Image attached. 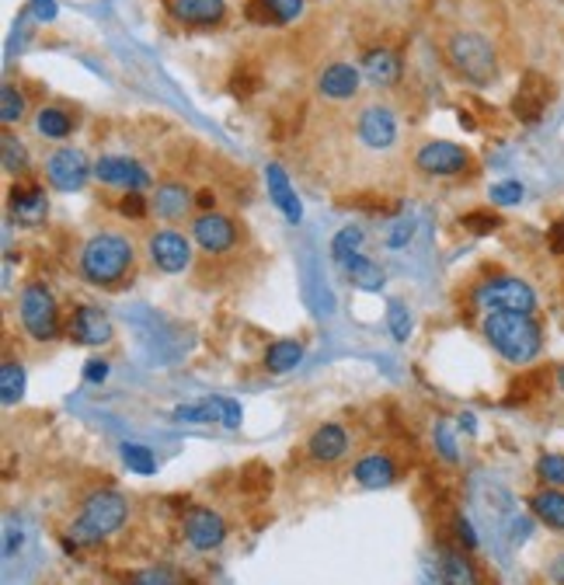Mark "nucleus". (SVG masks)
Wrapping results in <instances>:
<instances>
[{"instance_id":"f8f14e48","label":"nucleus","mask_w":564,"mask_h":585,"mask_svg":"<svg viewBox=\"0 0 564 585\" xmlns=\"http://www.w3.org/2000/svg\"><path fill=\"white\" fill-rule=\"evenodd\" d=\"M95 174H98L101 185L122 188V192H144L150 185V171L139 161H133V157H119V154L98 157Z\"/></svg>"},{"instance_id":"c9c22d12","label":"nucleus","mask_w":564,"mask_h":585,"mask_svg":"<svg viewBox=\"0 0 564 585\" xmlns=\"http://www.w3.org/2000/svg\"><path fill=\"white\" fill-rule=\"evenodd\" d=\"M432 442H436V450H439V456L446 460V464H461V450H456V432L450 429V422H436Z\"/></svg>"},{"instance_id":"49530a36","label":"nucleus","mask_w":564,"mask_h":585,"mask_svg":"<svg viewBox=\"0 0 564 585\" xmlns=\"http://www.w3.org/2000/svg\"><path fill=\"white\" fill-rule=\"evenodd\" d=\"M28 14L35 17V22H57V14H60V8H57V0H28Z\"/></svg>"},{"instance_id":"7ed1b4c3","label":"nucleus","mask_w":564,"mask_h":585,"mask_svg":"<svg viewBox=\"0 0 564 585\" xmlns=\"http://www.w3.org/2000/svg\"><path fill=\"white\" fill-rule=\"evenodd\" d=\"M126 520H130V502L112 488H98L81 502L74 523H70V537L81 547H95L119 534Z\"/></svg>"},{"instance_id":"c756f323","label":"nucleus","mask_w":564,"mask_h":585,"mask_svg":"<svg viewBox=\"0 0 564 585\" xmlns=\"http://www.w3.org/2000/svg\"><path fill=\"white\" fill-rule=\"evenodd\" d=\"M22 398H25V366L8 359L0 366V401H4V407H14Z\"/></svg>"},{"instance_id":"dca6fc26","label":"nucleus","mask_w":564,"mask_h":585,"mask_svg":"<svg viewBox=\"0 0 564 585\" xmlns=\"http://www.w3.org/2000/svg\"><path fill=\"white\" fill-rule=\"evenodd\" d=\"M8 209H11V220H17L22 227H39L49 217V195L42 185H14Z\"/></svg>"},{"instance_id":"b1692460","label":"nucleus","mask_w":564,"mask_h":585,"mask_svg":"<svg viewBox=\"0 0 564 585\" xmlns=\"http://www.w3.org/2000/svg\"><path fill=\"white\" fill-rule=\"evenodd\" d=\"M342 272L348 276V282L356 290L363 293H380L383 290V282H387V272L380 269V265L373 258H366L363 252L359 255H352L345 265H342Z\"/></svg>"},{"instance_id":"9b49d317","label":"nucleus","mask_w":564,"mask_h":585,"mask_svg":"<svg viewBox=\"0 0 564 585\" xmlns=\"http://www.w3.org/2000/svg\"><path fill=\"white\" fill-rule=\"evenodd\" d=\"M95 164L87 161V154L77 150V147H60L49 154L46 161V179L52 188L60 192H81L87 185V179H91Z\"/></svg>"},{"instance_id":"2eb2a0df","label":"nucleus","mask_w":564,"mask_h":585,"mask_svg":"<svg viewBox=\"0 0 564 585\" xmlns=\"http://www.w3.org/2000/svg\"><path fill=\"white\" fill-rule=\"evenodd\" d=\"M150 206L164 223H179V220L188 217L192 209H196V195H192V188L185 182L168 179V182H161L154 188V203Z\"/></svg>"},{"instance_id":"f03ea898","label":"nucleus","mask_w":564,"mask_h":585,"mask_svg":"<svg viewBox=\"0 0 564 585\" xmlns=\"http://www.w3.org/2000/svg\"><path fill=\"white\" fill-rule=\"evenodd\" d=\"M481 331L495 356L508 366H530L543 349V331L534 314L516 310H488L481 317Z\"/></svg>"},{"instance_id":"412c9836","label":"nucleus","mask_w":564,"mask_h":585,"mask_svg":"<svg viewBox=\"0 0 564 585\" xmlns=\"http://www.w3.org/2000/svg\"><path fill=\"white\" fill-rule=\"evenodd\" d=\"M548 105H551V84L540 74H526L513 101V112L519 115V122H530L534 126V122H540V115L548 112Z\"/></svg>"},{"instance_id":"ea45409f","label":"nucleus","mask_w":564,"mask_h":585,"mask_svg":"<svg viewBox=\"0 0 564 585\" xmlns=\"http://www.w3.org/2000/svg\"><path fill=\"white\" fill-rule=\"evenodd\" d=\"M115 209H119L122 220H147V212H150L154 206H147L144 192H122V199H119Z\"/></svg>"},{"instance_id":"aec40b11","label":"nucleus","mask_w":564,"mask_h":585,"mask_svg":"<svg viewBox=\"0 0 564 585\" xmlns=\"http://www.w3.org/2000/svg\"><path fill=\"white\" fill-rule=\"evenodd\" d=\"M168 11L188 28H213L226 17V0H171Z\"/></svg>"},{"instance_id":"39448f33","label":"nucleus","mask_w":564,"mask_h":585,"mask_svg":"<svg viewBox=\"0 0 564 585\" xmlns=\"http://www.w3.org/2000/svg\"><path fill=\"white\" fill-rule=\"evenodd\" d=\"M17 321L28 331V339L35 342H52L60 339V331L66 328V321L60 317L57 296L46 287V282H25L22 293H17Z\"/></svg>"},{"instance_id":"393cba45","label":"nucleus","mask_w":564,"mask_h":585,"mask_svg":"<svg viewBox=\"0 0 564 585\" xmlns=\"http://www.w3.org/2000/svg\"><path fill=\"white\" fill-rule=\"evenodd\" d=\"M32 126L42 139H66L77 130V122L66 109H60V105H42V109L32 115Z\"/></svg>"},{"instance_id":"4468645a","label":"nucleus","mask_w":564,"mask_h":585,"mask_svg":"<svg viewBox=\"0 0 564 585\" xmlns=\"http://www.w3.org/2000/svg\"><path fill=\"white\" fill-rule=\"evenodd\" d=\"M182 529H185V540L196 547V551H217V547L226 540L223 516L213 509H206V505L188 509L185 520H182Z\"/></svg>"},{"instance_id":"c85d7f7f","label":"nucleus","mask_w":564,"mask_h":585,"mask_svg":"<svg viewBox=\"0 0 564 585\" xmlns=\"http://www.w3.org/2000/svg\"><path fill=\"white\" fill-rule=\"evenodd\" d=\"M174 418H179V422H220L223 425V418H226V398L213 394V398L182 404V407H174Z\"/></svg>"},{"instance_id":"ddd939ff","label":"nucleus","mask_w":564,"mask_h":585,"mask_svg":"<svg viewBox=\"0 0 564 585\" xmlns=\"http://www.w3.org/2000/svg\"><path fill=\"white\" fill-rule=\"evenodd\" d=\"M356 136L369 150H387L394 147L397 139V115L394 109H387V105H366V109L356 115Z\"/></svg>"},{"instance_id":"a18cd8bd","label":"nucleus","mask_w":564,"mask_h":585,"mask_svg":"<svg viewBox=\"0 0 564 585\" xmlns=\"http://www.w3.org/2000/svg\"><path fill=\"white\" fill-rule=\"evenodd\" d=\"M453 534H456V540L464 544V551H474V547H478V529L470 526L467 516H456L453 520Z\"/></svg>"},{"instance_id":"e433bc0d","label":"nucleus","mask_w":564,"mask_h":585,"mask_svg":"<svg viewBox=\"0 0 564 585\" xmlns=\"http://www.w3.org/2000/svg\"><path fill=\"white\" fill-rule=\"evenodd\" d=\"M523 195H526L523 182H516V179H505V182H495V185H491L488 199L495 203L499 209H505V206H519V203H523Z\"/></svg>"},{"instance_id":"09e8293b","label":"nucleus","mask_w":564,"mask_h":585,"mask_svg":"<svg viewBox=\"0 0 564 585\" xmlns=\"http://www.w3.org/2000/svg\"><path fill=\"white\" fill-rule=\"evenodd\" d=\"M548 244H551V252H554V255H564V220L551 223V230H548Z\"/></svg>"},{"instance_id":"423d86ee","label":"nucleus","mask_w":564,"mask_h":585,"mask_svg":"<svg viewBox=\"0 0 564 585\" xmlns=\"http://www.w3.org/2000/svg\"><path fill=\"white\" fill-rule=\"evenodd\" d=\"M474 304H478L485 314L488 310L534 314L537 310V293H534L530 282H523L516 276H495V279H488L474 290Z\"/></svg>"},{"instance_id":"5701e85b","label":"nucleus","mask_w":564,"mask_h":585,"mask_svg":"<svg viewBox=\"0 0 564 585\" xmlns=\"http://www.w3.org/2000/svg\"><path fill=\"white\" fill-rule=\"evenodd\" d=\"M352 477H356L359 488L377 491V488L394 485L397 467H394V460L387 456V453H366V456L356 460V467H352Z\"/></svg>"},{"instance_id":"7c9ffc66","label":"nucleus","mask_w":564,"mask_h":585,"mask_svg":"<svg viewBox=\"0 0 564 585\" xmlns=\"http://www.w3.org/2000/svg\"><path fill=\"white\" fill-rule=\"evenodd\" d=\"M363 244H366V234H363V227H342L339 234L331 237V258L345 265L352 255H359L363 252Z\"/></svg>"},{"instance_id":"f3484780","label":"nucleus","mask_w":564,"mask_h":585,"mask_svg":"<svg viewBox=\"0 0 564 585\" xmlns=\"http://www.w3.org/2000/svg\"><path fill=\"white\" fill-rule=\"evenodd\" d=\"M363 70L356 63H328L321 74H317V95L328 101H348L359 92Z\"/></svg>"},{"instance_id":"a19ab883","label":"nucleus","mask_w":564,"mask_h":585,"mask_svg":"<svg viewBox=\"0 0 564 585\" xmlns=\"http://www.w3.org/2000/svg\"><path fill=\"white\" fill-rule=\"evenodd\" d=\"M464 230H470V234H491V230L502 227V217L491 209H478V212H467V217L461 220Z\"/></svg>"},{"instance_id":"79ce46f5","label":"nucleus","mask_w":564,"mask_h":585,"mask_svg":"<svg viewBox=\"0 0 564 585\" xmlns=\"http://www.w3.org/2000/svg\"><path fill=\"white\" fill-rule=\"evenodd\" d=\"M412 234H415V220H412V217H401L391 230H387L383 244H387V247H404V244L412 241Z\"/></svg>"},{"instance_id":"9d476101","label":"nucleus","mask_w":564,"mask_h":585,"mask_svg":"<svg viewBox=\"0 0 564 585\" xmlns=\"http://www.w3.org/2000/svg\"><path fill=\"white\" fill-rule=\"evenodd\" d=\"M66 339L74 345H87V349H98V345H109L115 339V325L112 317L105 314L101 307H91V304H81L70 310L66 317Z\"/></svg>"},{"instance_id":"c03bdc74","label":"nucleus","mask_w":564,"mask_h":585,"mask_svg":"<svg viewBox=\"0 0 564 585\" xmlns=\"http://www.w3.org/2000/svg\"><path fill=\"white\" fill-rule=\"evenodd\" d=\"M130 585H179V578H174L168 569H144L130 578Z\"/></svg>"},{"instance_id":"1a4fd4ad","label":"nucleus","mask_w":564,"mask_h":585,"mask_svg":"<svg viewBox=\"0 0 564 585\" xmlns=\"http://www.w3.org/2000/svg\"><path fill=\"white\" fill-rule=\"evenodd\" d=\"M188 237L196 241V247H203L206 255H226L237 244V223L226 217V212L217 209H203L196 220L188 227Z\"/></svg>"},{"instance_id":"6e6552de","label":"nucleus","mask_w":564,"mask_h":585,"mask_svg":"<svg viewBox=\"0 0 564 585\" xmlns=\"http://www.w3.org/2000/svg\"><path fill=\"white\" fill-rule=\"evenodd\" d=\"M415 164L432 179H453V174H464L470 168V150L453 144V139H429L415 150Z\"/></svg>"},{"instance_id":"4c0bfd02","label":"nucleus","mask_w":564,"mask_h":585,"mask_svg":"<svg viewBox=\"0 0 564 585\" xmlns=\"http://www.w3.org/2000/svg\"><path fill=\"white\" fill-rule=\"evenodd\" d=\"M266 8L272 14V25H290V22H296L299 14H304L307 0H266Z\"/></svg>"},{"instance_id":"bb28decb","label":"nucleus","mask_w":564,"mask_h":585,"mask_svg":"<svg viewBox=\"0 0 564 585\" xmlns=\"http://www.w3.org/2000/svg\"><path fill=\"white\" fill-rule=\"evenodd\" d=\"M530 509H534V516H537L543 526L564 529V491H557V488L537 491L534 499H530Z\"/></svg>"},{"instance_id":"4be33fe9","label":"nucleus","mask_w":564,"mask_h":585,"mask_svg":"<svg viewBox=\"0 0 564 585\" xmlns=\"http://www.w3.org/2000/svg\"><path fill=\"white\" fill-rule=\"evenodd\" d=\"M363 77L369 84H377V87H391L401 81V57L394 49H387V46H377V49H366L363 52Z\"/></svg>"},{"instance_id":"20e7f679","label":"nucleus","mask_w":564,"mask_h":585,"mask_svg":"<svg viewBox=\"0 0 564 585\" xmlns=\"http://www.w3.org/2000/svg\"><path fill=\"white\" fill-rule=\"evenodd\" d=\"M446 60L456 74L470 84H478V87H485L499 77V52H495V42H491L485 32H474V28L453 32L446 39Z\"/></svg>"},{"instance_id":"a211bd4d","label":"nucleus","mask_w":564,"mask_h":585,"mask_svg":"<svg viewBox=\"0 0 564 585\" xmlns=\"http://www.w3.org/2000/svg\"><path fill=\"white\" fill-rule=\"evenodd\" d=\"M266 185H269V199L272 206L286 217V223H299L304 220V203H299V195L290 182V174L282 164H266Z\"/></svg>"},{"instance_id":"2f4dec72","label":"nucleus","mask_w":564,"mask_h":585,"mask_svg":"<svg viewBox=\"0 0 564 585\" xmlns=\"http://www.w3.org/2000/svg\"><path fill=\"white\" fill-rule=\"evenodd\" d=\"M25 112H28L25 95L17 92L14 84H4V87H0V122H4V126H17V122L25 119Z\"/></svg>"},{"instance_id":"473e14b6","label":"nucleus","mask_w":564,"mask_h":585,"mask_svg":"<svg viewBox=\"0 0 564 585\" xmlns=\"http://www.w3.org/2000/svg\"><path fill=\"white\" fill-rule=\"evenodd\" d=\"M387 331H391L394 342H408L412 339L415 325H412L408 304H401V300H391V304H387Z\"/></svg>"},{"instance_id":"8fccbe9b","label":"nucleus","mask_w":564,"mask_h":585,"mask_svg":"<svg viewBox=\"0 0 564 585\" xmlns=\"http://www.w3.org/2000/svg\"><path fill=\"white\" fill-rule=\"evenodd\" d=\"M548 578H551L554 585H564V551L548 564Z\"/></svg>"},{"instance_id":"6ab92c4d","label":"nucleus","mask_w":564,"mask_h":585,"mask_svg":"<svg viewBox=\"0 0 564 585\" xmlns=\"http://www.w3.org/2000/svg\"><path fill=\"white\" fill-rule=\"evenodd\" d=\"M345 450H348V432L339 422L317 425L307 439V453H310L314 464H339V460L345 456Z\"/></svg>"},{"instance_id":"37998d69","label":"nucleus","mask_w":564,"mask_h":585,"mask_svg":"<svg viewBox=\"0 0 564 585\" xmlns=\"http://www.w3.org/2000/svg\"><path fill=\"white\" fill-rule=\"evenodd\" d=\"M418 585H446L443 578V564H439V558H421V569H418Z\"/></svg>"},{"instance_id":"3c124183","label":"nucleus","mask_w":564,"mask_h":585,"mask_svg":"<svg viewBox=\"0 0 564 585\" xmlns=\"http://www.w3.org/2000/svg\"><path fill=\"white\" fill-rule=\"evenodd\" d=\"M456 425H461V429H464L467 436H474V429H478V418H474L470 412H464L461 418H456Z\"/></svg>"},{"instance_id":"de8ad7c7","label":"nucleus","mask_w":564,"mask_h":585,"mask_svg":"<svg viewBox=\"0 0 564 585\" xmlns=\"http://www.w3.org/2000/svg\"><path fill=\"white\" fill-rule=\"evenodd\" d=\"M81 374H84L87 383H105V380H109V363L95 356V359H87V363H84Z\"/></svg>"},{"instance_id":"f257e3e1","label":"nucleus","mask_w":564,"mask_h":585,"mask_svg":"<svg viewBox=\"0 0 564 585\" xmlns=\"http://www.w3.org/2000/svg\"><path fill=\"white\" fill-rule=\"evenodd\" d=\"M136 265V244L122 230H98L84 241L77 255V272L87 287L98 290H115L126 282V276Z\"/></svg>"},{"instance_id":"58836bf2","label":"nucleus","mask_w":564,"mask_h":585,"mask_svg":"<svg viewBox=\"0 0 564 585\" xmlns=\"http://www.w3.org/2000/svg\"><path fill=\"white\" fill-rule=\"evenodd\" d=\"M537 474H540L551 488H564V456H561V453H543V456L537 460Z\"/></svg>"},{"instance_id":"0eeeda50","label":"nucleus","mask_w":564,"mask_h":585,"mask_svg":"<svg viewBox=\"0 0 564 585\" xmlns=\"http://www.w3.org/2000/svg\"><path fill=\"white\" fill-rule=\"evenodd\" d=\"M192 237H185L179 227H161L147 234V258L157 272L164 276H179L192 265Z\"/></svg>"},{"instance_id":"cd10ccee","label":"nucleus","mask_w":564,"mask_h":585,"mask_svg":"<svg viewBox=\"0 0 564 585\" xmlns=\"http://www.w3.org/2000/svg\"><path fill=\"white\" fill-rule=\"evenodd\" d=\"M439 564H443L446 585H481L478 569H474V561L464 551H443L439 554Z\"/></svg>"},{"instance_id":"72a5a7b5","label":"nucleus","mask_w":564,"mask_h":585,"mask_svg":"<svg viewBox=\"0 0 564 585\" xmlns=\"http://www.w3.org/2000/svg\"><path fill=\"white\" fill-rule=\"evenodd\" d=\"M122 460H126V467L136 471V474H157V453L147 450V447H139V442H122Z\"/></svg>"},{"instance_id":"603ef678","label":"nucleus","mask_w":564,"mask_h":585,"mask_svg":"<svg viewBox=\"0 0 564 585\" xmlns=\"http://www.w3.org/2000/svg\"><path fill=\"white\" fill-rule=\"evenodd\" d=\"M554 377H557V387H561V390H564V363H561V366H557V369H554Z\"/></svg>"},{"instance_id":"a878e982","label":"nucleus","mask_w":564,"mask_h":585,"mask_svg":"<svg viewBox=\"0 0 564 585\" xmlns=\"http://www.w3.org/2000/svg\"><path fill=\"white\" fill-rule=\"evenodd\" d=\"M299 359H304V345H299L296 339H279L266 349V356H261V363H266V369L272 377L290 374V369L299 366Z\"/></svg>"},{"instance_id":"f704fd0d","label":"nucleus","mask_w":564,"mask_h":585,"mask_svg":"<svg viewBox=\"0 0 564 585\" xmlns=\"http://www.w3.org/2000/svg\"><path fill=\"white\" fill-rule=\"evenodd\" d=\"M0 147H4V171L8 174H25L28 171V147L22 144V139H14V133L4 130Z\"/></svg>"}]
</instances>
